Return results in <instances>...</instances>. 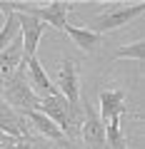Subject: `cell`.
Returning <instances> with one entry per match:
<instances>
[{
    "label": "cell",
    "mask_w": 145,
    "mask_h": 149,
    "mask_svg": "<svg viewBox=\"0 0 145 149\" xmlns=\"http://www.w3.org/2000/svg\"><path fill=\"white\" fill-rule=\"evenodd\" d=\"M28 8V3H13V0H0V13H18V15H23Z\"/></svg>",
    "instance_id": "17"
},
{
    "label": "cell",
    "mask_w": 145,
    "mask_h": 149,
    "mask_svg": "<svg viewBox=\"0 0 145 149\" xmlns=\"http://www.w3.org/2000/svg\"><path fill=\"white\" fill-rule=\"evenodd\" d=\"M58 92L68 100L70 107H80V74H78V65L73 60L65 57L58 65Z\"/></svg>",
    "instance_id": "5"
},
{
    "label": "cell",
    "mask_w": 145,
    "mask_h": 149,
    "mask_svg": "<svg viewBox=\"0 0 145 149\" xmlns=\"http://www.w3.org/2000/svg\"><path fill=\"white\" fill-rule=\"evenodd\" d=\"M100 119L108 122L113 117H123L125 114V95L120 90H103L100 92Z\"/></svg>",
    "instance_id": "12"
},
{
    "label": "cell",
    "mask_w": 145,
    "mask_h": 149,
    "mask_svg": "<svg viewBox=\"0 0 145 149\" xmlns=\"http://www.w3.org/2000/svg\"><path fill=\"white\" fill-rule=\"evenodd\" d=\"M13 149H38V142H28V139H20Z\"/></svg>",
    "instance_id": "19"
},
{
    "label": "cell",
    "mask_w": 145,
    "mask_h": 149,
    "mask_svg": "<svg viewBox=\"0 0 145 149\" xmlns=\"http://www.w3.org/2000/svg\"><path fill=\"white\" fill-rule=\"evenodd\" d=\"M20 117L28 122L30 132H38L40 137H45V139H50V142L60 144L63 149H73V147H70V139L58 129V124H55L53 119L45 117L43 112H38V109H33V112H20Z\"/></svg>",
    "instance_id": "6"
},
{
    "label": "cell",
    "mask_w": 145,
    "mask_h": 149,
    "mask_svg": "<svg viewBox=\"0 0 145 149\" xmlns=\"http://www.w3.org/2000/svg\"><path fill=\"white\" fill-rule=\"evenodd\" d=\"M0 95H3V85H0Z\"/></svg>",
    "instance_id": "20"
},
{
    "label": "cell",
    "mask_w": 145,
    "mask_h": 149,
    "mask_svg": "<svg viewBox=\"0 0 145 149\" xmlns=\"http://www.w3.org/2000/svg\"><path fill=\"white\" fill-rule=\"evenodd\" d=\"M18 17H20V37H23V60H33L45 25L30 15H18Z\"/></svg>",
    "instance_id": "9"
},
{
    "label": "cell",
    "mask_w": 145,
    "mask_h": 149,
    "mask_svg": "<svg viewBox=\"0 0 145 149\" xmlns=\"http://www.w3.org/2000/svg\"><path fill=\"white\" fill-rule=\"evenodd\" d=\"M20 60H23V37L18 35L15 40L0 52V85H5L13 74H15Z\"/></svg>",
    "instance_id": "11"
},
{
    "label": "cell",
    "mask_w": 145,
    "mask_h": 149,
    "mask_svg": "<svg viewBox=\"0 0 145 149\" xmlns=\"http://www.w3.org/2000/svg\"><path fill=\"white\" fill-rule=\"evenodd\" d=\"M105 149H128L123 127H120V117H113L105 122Z\"/></svg>",
    "instance_id": "14"
},
{
    "label": "cell",
    "mask_w": 145,
    "mask_h": 149,
    "mask_svg": "<svg viewBox=\"0 0 145 149\" xmlns=\"http://www.w3.org/2000/svg\"><path fill=\"white\" fill-rule=\"evenodd\" d=\"M120 57H130V60H135L138 65H143V60H145V42L138 40V42L128 45V47H120L118 52H115V60H120Z\"/></svg>",
    "instance_id": "16"
},
{
    "label": "cell",
    "mask_w": 145,
    "mask_h": 149,
    "mask_svg": "<svg viewBox=\"0 0 145 149\" xmlns=\"http://www.w3.org/2000/svg\"><path fill=\"white\" fill-rule=\"evenodd\" d=\"M145 13V5L143 3H138V5H123V8H113L110 13H103V15L93 17L90 20V27L88 30L98 32V35H103V32H110V30H118V27L128 25L133 17L143 15Z\"/></svg>",
    "instance_id": "4"
},
{
    "label": "cell",
    "mask_w": 145,
    "mask_h": 149,
    "mask_svg": "<svg viewBox=\"0 0 145 149\" xmlns=\"http://www.w3.org/2000/svg\"><path fill=\"white\" fill-rule=\"evenodd\" d=\"M28 85H30V90L35 92L40 100H43V97L58 95V87L53 85V80L48 77V72L43 70V65H40L38 57L28 60Z\"/></svg>",
    "instance_id": "10"
},
{
    "label": "cell",
    "mask_w": 145,
    "mask_h": 149,
    "mask_svg": "<svg viewBox=\"0 0 145 149\" xmlns=\"http://www.w3.org/2000/svg\"><path fill=\"white\" fill-rule=\"evenodd\" d=\"M70 5H73V3H68V0H53V3L45 5V8L28 5L23 15H30V17H35V20H40V22L53 25L55 30H63L65 32V27H68V10H70Z\"/></svg>",
    "instance_id": "7"
},
{
    "label": "cell",
    "mask_w": 145,
    "mask_h": 149,
    "mask_svg": "<svg viewBox=\"0 0 145 149\" xmlns=\"http://www.w3.org/2000/svg\"><path fill=\"white\" fill-rule=\"evenodd\" d=\"M80 109H83V124H80V137L88 144V149H105V122L100 119L98 109L88 102V97L83 95L80 100Z\"/></svg>",
    "instance_id": "3"
},
{
    "label": "cell",
    "mask_w": 145,
    "mask_h": 149,
    "mask_svg": "<svg viewBox=\"0 0 145 149\" xmlns=\"http://www.w3.org/2000/svg\"><path fill=\"white\" fill-rule=\"evenodd\" d=\"M18 142H20V139H15V137H10V134H3V132H0V149H13Z\"/></svg>",
    "instance_id": "18"
},
{
    "label": "cell",
    "mask_w": 145,
    "mask_h": 149,
    "mask_svg": "<svg viewBox=\"0 0 145 149\" xmlns=\"http://www.w3.org/2000/svg\"><path fill=\"white\" fill-rule=\"evenodd\" d=\"M38 112H43L48 119H53L58 124V129L65 134L68 139L80 137V124H83V109L80 107H70L68 100L63 95H53V97H43L40 100Z\"/></svg>",
    "instance_id": "1"
},
{
    "label": "cell",
    "mask_w": 145,
    "mask_h": 149,
    "mask_svg": "<svg viewBox=\"0 0 145 149\" xmlns=\"http://www.w3.org/2000/svg\"><path fill=\"white\" fill-rule=\"evenodd\" d=\"M18 35H20V17H18V13H8L5 15V25H3V30H0V52H3Z\"/></svg>",
    "instance_id": "15"
},
{
    "label": "cell",
    "mask_w": 145,
    "mask_h": 149,
    "mask_svg": "<svg viewBox=\"0 0 145 149\" xmlns=\"http://www.w3.org/2000/svg\"><path fill=\"white\" fill-rule=\"evenodd\" d=\"M65 32L70 35V40L78 45L80 50H85V52H93V50L100 45L103 35H98V32L88 30V27H75V25H68L65 27Z\"/></svg>",
    "instance_id": "13"
},
{
    "label": "cell",
    "mask_w": 145,
    "mask_h": 149,
    "mask_svg": "<svg viewBox=\"0 0 145 149\" xmlns=\"http://www.w3.org/2000/svg\"><path fill=\"white\" fill-rule=\"evenodd\" d=\"M3 102L20 114V112H33L40 107V97L28 85V60H20L15 74L3 85Z\"/></svg>",
    "instance_id": "2"
},
{
    "label": "cell",
    "mask_w": 145,
    "mask_h": 149,
    "mask_svg": "<svg viewBox=\"0 0 145 149\" xmlns=\"http://www.w3.org/2000/svg\"><path fill=\"white\" fill-rule=\"evenodd\" d=\"M0 132H3V134H10V137H15V139L35 142V137H33L28 122L18 114L15 109H13V107H8L3 100H0Z\"/></svg>",
    "instance_id": "8"
}]
</instances>
